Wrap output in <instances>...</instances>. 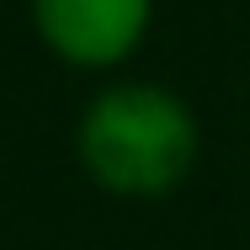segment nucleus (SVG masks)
<instances>
[{
    "label": "nucleus",
    "mask_w": 250,
    "mask_h": 250,
    "mask_svg": "<svg viewBox=\"0 0 250 250\" xmlns=\"http://www.w3.org/2000/svg\"><path fill=\"white\" fill-rule=\"evenodd\" d=\"M154 0H32L43 48L75 69H112L144 43Z\"/></svg>",
    "instance_id": "f03ea898"
},
{
    "label": "nucleus",
    "mask_w": 250,
    "mask_h": 250,
    "mask_svg": "<svg viewBox=\"0 0 250 250\" xmlns=\"http://www.w3.org/2000/svg\"><path fill=\"white\" fill-rule=\"evenodd\" d=\"M75 154L112 197H165L197 165V117L165 85L123 80L91 96L75 128Z\"/></svg>",
    "instance_id": "f257e3e1"
}]
</instances>
